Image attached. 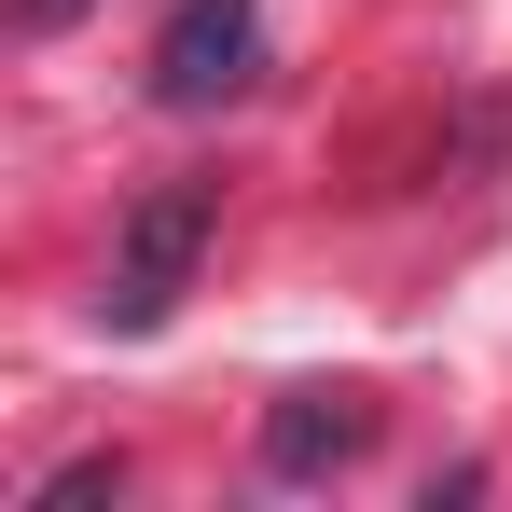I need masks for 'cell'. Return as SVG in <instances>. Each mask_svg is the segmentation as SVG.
<instances>
[{
  "label": "cell",
  "mask_w": 512,
  "mask_h": 512,
  "mask_svg": "<svg viewBox=\"0 0 512 512\" xmlns=\"http://www.w3.org/2000/svg\"><path fill=\"white\" fill-rule=\"evenodd\" d=\"M222 236V180H153L139 208H125V236H111V291H97V319L111 333H167L180 291H194V263Z\"/></svg>",
  "instance_id": "cell-1"
},
{
  "label": "cell",
  "mask_w": 512,
  "mask_h": 512,
  "mask_svg": "<svg viewBox=\"0 0 512 512\" xmlns=\"http://www.w3.org/2000/svg\"><path fill=\"white\" fill-rule=\"evenodd\" d=\"M153 111H222V97H250L263 70V0H167V28H153Z\"/></svg>",
  "instance_id": "cell-2"
},
{
  "label": "cell",
  "mask_w": 512,
  "mask_h": 512,
  "mask_svg": "<svg viewBox=\"0 0 512 512\" xmlns=\"http://www.w3.org/2000/svg\"><path fill=\"white\" fill-rule=\"evenodd\" d=\"M360 443H374V402L305 388V402H277V416H263V471H277V485H319V471H346Z\"/></svg>",
  "instance_id": "cell-3"
},
{
  "label": "cell",
  "mask_w": 512,
  "mask_h": 512,
  "mask_svg": "<svg viewBox=\"0 0 512 512\" xmlns=\"http://www.w3.org/2000/svg\"><path fill=\"white\" fill-rule=\"evenodd\" d=\"M111 485H125V457H70V471L28 485V512H84V499H111Z\"/></svg>",
  "instance_id": "cell-4"
},
{
  "label": "cell",
  "mask_w": 512,
  "mask_h": 512,
  "mask_svg": "<svg viewBox=\"0 0 512 512\" xmlns=\"http://www.w3.org/2000/svg\"><path fill=\"white\" fill-rule=\"evenodd\" d=\"M56 14H70V0H14V28H56Z\"/></svg>",
  "instance_id": "cell-5"
}]
</instances>
